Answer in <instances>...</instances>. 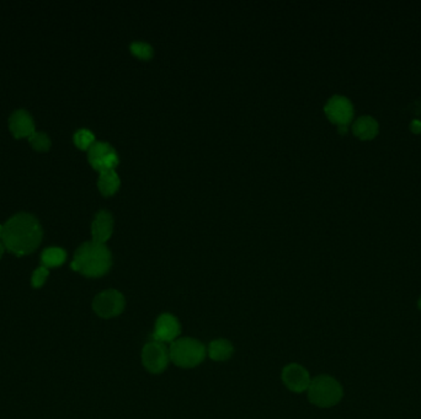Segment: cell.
Returning a JSON list of instances; mask_svg holds the SVG:
<instances>
[{
	"label": "cell",
	"mask_w": 421,
	"mask_h": 419,
	"mask_svg": "<svg viewBox=\"0 0 421 419\" xmlns=\"http://www.w3.org/2000/svg\"><path fill=\"white\" fill-rule=\"evenodd\" d=\"M75 143L81 150H89L91 145L95 143V136L90 130H79L75 134Z\"/></svg>",
	"instance_id": "obj_18"
},
{
	"label": "cell",
	"mask_w": 421,
	"mask_h": 419,
	"mask_svg": "<svg viewBox=\"0 0 421 419\" xmlns=\"http://www.w3.org/2000/svg\"><path fill=\"white\" fill-rule=\"evenodd\" d=\"M48 268L41 266L35 271L31 278V284L34 288H41L43 284H45L46 279L48 277Z\"/></svg>",
	"instance_id": "obj_20"
},
{
	"label": "cell",
	"mask_w": 421,
	"mask_h": 419,
	"mask_svg": "<svg viewBox=\"0 0 421 419\" xmlns=\"http://www.w3.org/2000/svg\"><path fill=\"white\" fill-rule=\"evenodd\" d=\"M339 132H340L342 134H345L347 132V125H339Z\"/></svg>",
	"instance_id": "obj_22"
},
{
	"label": "cell",
	"mask_w": 421,
	"mask_h": 419,
	"mask_svg": "<svg viewBox=\"0 0 421 419\" xmlns=\"http://www.w3.org/2000/svg\"><path fill=\"white\" fill-rule=\"evenodd\" d=\"M125 296L119 290L108 289L101 292L92 301V309L97 316L112 318L125 310Z\"/></svg>",
	"instance_id": "obj_5"
},
{
	"label": "cell",
	"mask_w": 421,
	"mask_h": 419,
	"mask_svg": "<svg viewBox=\"0 0 421 419\" xmlns=\"http://www.w3.org/2000/svg\"><path fill=\"white\" fill-rule=\"evenodd\" d=\"M9 130L12 136L21 139L29 138L35 133V122L32 116L25 110H17L9 119Z\"/></svg>",
	"instance_id": "obj_11"
},
{
	"label": "cell",
	"mask_w": 421,
	"mask_h": 419,
	"mask_svg": "<svg viewBox=\"0 0 421 419\" xmlns=\"http://www.w3.org/2000/svg\"><path fill=\"white\" fill-rule=\"evenodd\" d=\"M282 381L288 390L303 392L308 390L312 378L304 367L300 364H288L282 370Z\"/></svg>",
	"instance_id": "obj_9"
},
{
	"label": "cell",
	"mask_w": 421,
	"mask_h": 419,
	"mask_svg": "<svg viewBox=\"0 0 421 419\" xmlns=\"http://www.w3.org/2000/svg\"><path fill=\"white\" fill-rule=\"evenodd\" d=\"M234 347L224 338L212 340L208 347V356L215 362H224L233 356Z\"/></svg>",
	"instance_id": "obj_14"
},
{
	"label": "cell",
	"mask_w": 421,
	"mask_h": 419,
	"mask_svg": "<svg viewBox=\"0 0 421 419\" xmlns=\"http://www.w3.org/2000/svg\"><path fill=\"white\" fill-rule=\"evenodd\" d=\"M114 230V219L108 210H100L91 224L92 241L105 244Z\"/></svg>",
	"instance_id": "obj_12"
},
{
	"label": "cell",
	"mask_w": 421,
	"mask_h": 419,
	"mask_svg": "<svg viewBox=\"0 0 421 419\" xmlns=\"http://www.w3.org/2000/svg\"><path fill=\"white\" fill-rule=\"evenodd\" d=\"M418 306H419V309H420L421 310V296L420 299H419V301H418Z\"/></svg>",
	"instance_id": "obj_24"
},
{
	"label": "cell",
	"mask_w": 421,
	"mask_h": 419,
	"mask_svg": "<svg viewBox=\"0 0 421 419\" xmlns=\"http://www.w3.org/2000/svg\"><path fill=\"white\" fill-rule=\"evenodd\" d=\"M43 232L39 221L31 214L20 213L6 221L3 227V245L12 254L25 256L32 254L42 241Z\"/></svg>",
	"instance_id": "obj_1"
},
{
	"label": "cell",
	"mask_w": 421,
	"mask_h": 419,
	"mask_svg": "<svg viewBox=\"0 0 421 419\" xmlns=\"http://www.w3.org/2000/svg\"><path fill=\"white\" fill-rule=\"evenodd\" d=\"M410 130L414 133H421V121L419 119H414L411 123H410Z\"/></svg>",
	"instance_id": "obj_21"
},
{
	"label": "cell",
	"mask_w": 421,
	"mask_h": 419,
	"mask_svg": "<svg viewBox=\"0 0 421 419\" xmlns=\"http://www.w3.org/2000/svg\"><path fill=\"white\" fill-rule=\"evenodd\" d=\"M180 332H182V326L179 323V320L171 314H161L155 323L153 340L161 343L166 342L173 343L177 340Z\"/></svg>",
	"instance_id": "obj_10"
},
{
	"label": "cell",
	"mask_w": 421,
	"mask_h": 419,
	"mask_svg": "<svg viewBox=\"0 0 421 419\" xmlns=\"http://www.w3.org/2000/svg\"><path fill=\"white\" fill-rule=\"evenodd\" d=\"M111 265L112 257L105 244L89 241L75 251V260L70 266L86 277L97 278L106 274Z\"/></svg>",
	"instance_id": "obj_2"
},
{
	"label": "cell",
	"mask_w": 421,
	"mask_h": 419,
	"mask_svg": "<svg viewBox=\"0 0 421 419\" xmlns=\"http://www.w3.org/2000/svg\"><path fill=\"white\" fill-rule=\"evenodd\" d=\"M380 125L376 119L371 116H362L353 122V132L355 136L362 141H371L378 134Z\"/></svg>",
	"instance_id": "obj_13"
},
{
	"label": "cell",
	"mask_w": 421,
	"mask_h": 419,
	"mask_svg": "<svg viewBox=\"0 0 421 419\" xmlns=\"http://www.w3.org/2000/svg\"><path fill=\"white\" fill-rule=\"evenodd\" d=\"M4 249H6L4 245H3V243H0V258H1V256L4 254Z\"/></svg>",
	"instance_id": "obj_23"
},
{
	"label": "cell",
	"mask_w": 421,
	"mask_h": 419,
	"mask_svg": "<svg viewBox=\"0 0 421 419\" xmlns=\"http://www.w3.org/2000/svg\"><path fill=\"white\" fill-rule=\"evenodd\" d=\"M170 360L169 349L164 343L152 340L147 343L142 351V362L144 368L152 374H160L166 370Z\"/></svg>",
	"instance_id": "obj_6"
},
{
	"label": "cell",
	"mask_w": 421,
	"mask_h": 419,
	"mask_svg": "<svg viewBox=\"0 0 421 419\" xmlns=\"http://www.w3.org/2000/svg\"><path fill=\"white\" fill-rule=\"evenodd\" d=\"M171 362L180 368H195L205 360L206 348L195 338H179L169 348Z\"/></svg>",
	"instance_id": "obj_4"
},
{
	"label": "cell",
	"mask_w": 421,
	"mask_h": 419,
	"mask_svg": "<svg viewBox=\"0 0 421 419\" xmlns=\"http://www.w3.org/2000/svg\"><path fill=\"white\" fill-rule=\"evenodd\" d=\"M325 114L331 122L337 125H347L353 117V106L351 101L345 96L335 95L326 102Z\"/></svg>",
	"instance_id": "obj_8"
},
{
	"label": "cell",
	"mask_w": 421,
	"mask_h": 419,
	"mask_svg": "<svg viewBox=\"0 0 421 419\" xmlns=\"http://www.w3.org/2000/svg\"><path fill=\"white\" fill-rule=\"evenodd\" d=\"M97 186L104 196H111L120 187V177L115 170L101 171Z\"/></svg>",
	"instance_id": "obj_15"
},
{
	"label": "cell",
	"mask_w": 421,
	"mask_h": 419,
	"mask_svg": "<svg viewBox=\"0 0 421 419\" xmlns=\"http://www.w3.org/2000/svg\"><path fill=\"white\" fill-rule=\"evenodd\" d=\"M88 159L95 170H114L119 165V155L106 142H95L88 150Z\"/></svg>",
	"instance_id": "obj_7"
},
{
	"label": "cell",
	"mask_w": 421,
	"mask_h": 419,
	"mask_svg": "<svg viewBox=\"0 0 421 419\" xmlns=\"http://www.w3.org/2000/svg\"><path fill=\"white\" fill-rule=\"evenodd\" d=\"M67 258V254L63 249L59 247H50L46 249L41 255L42 266L46 268H53V267L62 266L64 260Z\"/></svg>",
	"instance_id": "obj_16"
},
{
	"label": "cell",
	"mask_w": 421,
	"mask_h": 419,
	"mask_svg": "<svg viewBox=\"0 0 421 419\" xmlns=\"http://www.w3.org/2000/svg\"><path fill=\"white\" fill-rule=\"evenodd\" d=\"M131 51L136 54L137 57L148 59L153 56V48L152 45L146 42H133L131 45Z\"/></svg>",
	"instance_id": "obj_19"
},
{
	"label": "cell",
	"mask_w": 421,
	"mask_h": 419,
	"mask_svg": "<svg viewBox=\"0 0 421 419\" xmlns=\"http://www.w3.org/2000/svg\"><path fill=\"white\" fill-rule=\"evenodd\" d=\"M29 142L36 152H48L51 147L50 136L42 132H35L32 136H29Z\"/></svg>",
	"instance_id": "obj_17"
},
{
	"label": "cell",
	"mask_w": 421,
	"mask_h": 419,
	"mask_svg": "<svg viewBox=\"0 0 421 419\" xmlns=\"http://www.w3.org/2000/svg\"><path fill=\"white\" fill-rule=\"evenodd\" d=\"M308 400L320 408L334 407L344 396L342 386L329 375H319L308 387Z\"/></svg>",
	"instance_id": "obj_3"
},
{
	"label": "cell",
	"mask_w": 421,
	"mask_h": 419,
	"mask_svg": "<svg viewBox=\"0 0 421 419\" xmlns=\"http://www.w3.org/2000/svg\"><path fill=\"white\" fill-rule=\"evenodd\" d=\"M1 235H3V227L0 225V238H1Z\"/></svg>",
	"instance_id": "obj_25"
}]
</instances>
